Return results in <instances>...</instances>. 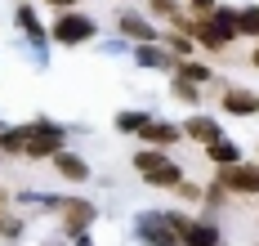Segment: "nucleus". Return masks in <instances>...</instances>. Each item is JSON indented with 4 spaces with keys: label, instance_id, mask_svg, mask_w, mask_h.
<instances>
[{
    "label": "nucleus",
    "instance_id": "423d86ee",
    "mask_svg": "<svg viewBox=\"0 0 259 246\" xmlns=\"http://www.w3.org/2000/svg\"><path fill=\"white\" fill-rule=\"evenodd\" d=\"M183 135L188 139H197V143H219V139H224V130H219V121H214V116H188V126H183Z\"/></svg>",
    "mask_w": 259,
    "mask_h": 246
},
{
    "label": "nucleus",
    "instance_id": "4be33fe9",
    "mask_svg": "<svg viewBox=\"0 0 259 246\" xmlns=\"http://www.w3.org/2000/svg\"><path fill=\"white\" fill-rule=\"evenodd\" d=\"M192 5H197L201 14H210V9H214V0H192Z\"/></svg>",
    "mask_w": 259,
    "mask_h": 246
},
{
    "label": "nucleus",
    "instance_id": "f257e3e1",
    "mask_svg": "<svg viewBox=\"0 0 259 246\" xmlns=\"http://www.w3.org/2000/svg\"><path fill=\"white\" fill-rule=\"evenodd\" d=\"M0 143L9 152H27V157H54V152H63V130L50 121H36V126H23L14 135H0Z\"/></svg>",
    "mask_w": 259,
    "mask_h": 246
},
{
    "label": "nucleus",
    "instance_id": "9b49d317",
    "mask_svg": "<svg viewBox=\"0 0 259 246\" xmlns=\"http://www.w3.org/2000/svg\"><path fill=\"white\" fill-rule=\"evenodd\" d=\"M143 233L152 237V246H175V242H179V233L165 224V215H161V219H148V224H143Z\"/></svg>",
    "mask_w": 259,
    "mask_h": 246
},
{
    "label": "nucleus",
    "instance_id": "412c9836",
    "mask_svg": "<svg viewBox=\"0 0 259 246\" xmlns=\"http://www.w3.org/2000/svg\"><path fill=\"white\" fill-rule=\"evenodd\" d=\"M5 206H9V192L0 188V228H5Z\"/></svg>",
    "mask_w": 259,
    "mask_h": 246
},
{
    "label": "nucleus",
    "instance_id": "20e7f679",
    "mask_svg": "<svg viewBox=\"0 0 259 246\" xmlns=\"http://www.w3.org/2000/svg\"><path fill=\"white\" fill-rule=\"evenodd\" d=\"M94 36V23L85 18V14H63L58 23H54V40L58 45H80V40H90Z\"/></svg>",
    "mask_w": 259,
    "mask_h": 246
},
{
    "label": "nucleus",
    "instance_id": "aec40b11",
    "mask_svg": "<svg viewBox=\"0 0 259 246\" xmlns=\"http://www.w3.org/2000/svg\"><path fill=\"white\" fill-rule=\"evenodd\" d=\"M139 58H143V63H152V67H161V63H170L165 54H152V50H139Z\"/></svg>",
    "mask_w": 259,
    "mask_h": 246
},
{
    "label": "nucleus",
    "instance_id": "6ab92c4d",
    "mask_svg": "<svg viewBox=\"0 0 259 246\" xmlns=\"http://www.w3.org/2000/svg\"><path fill=\"white\" fill-rule=\"evenodd\" d=\"M152 9L161 18H179V9H175V0H152Z\"/></svg>",
    "mask_w": 259,
    "mask_h": 246
},
{
    "label": "nucleus",
    "instance_id": "0eeeda50",
    "mask_svg": "<svg viewBox=\"0 0 259 246\" xmlns=\"http://www.w3.org/2000/svg\"><path fill=\"white\" fill-rule=\"evenodd\" d=\"M224 112H233V116L259 112V94H250V90H228V94H224Z\"/></svg>",
    "mask_w": 259,
    "mask_h": 246
},
{
    "label": "nucleus",
    "instance_id": "393cba45",
    "mask_svg": "<svg viewBox=\"0 0 259 246\" xmlns=\"http://www.w3.org/2000/svg\"><path fill=\"white\" fill-rule=\"evenodd\" d=\"M76 242H80V246H90V242H85V237H76Z\"/></svg>",
    "mask_w": 259,
    "mask_h": 246
},
{
    "label": "nucleus",
    "instance_id": "dca6fc26",
    "mask_svg": "<svg viewBox=\"0 0 259 246\" xmlns=\"http://www.w3.org/2000/svg\"><path fill=\"white\" fill-rule=\"evenodd\" d=\"M18 27H23L27 36H40V23H36V14H31L27 5H23V9H18Z\"/></svg>",
    "mask_w": 259,
    "mask_h": 246
},
{
    "label": "nucleus",
    "instance_id": "9d476101",
    "mask_svg": "<svg viewBox=\"0 0 259 246\" xmlns=\"http://www.w3.org/2000/svg\"><path fill=\"white\" fill-rule=\"evenodd\" d=\"M54 166H58V175H67V179H90V166L72 157V152H54Z\"/></svg>",
    "mask_w": 259,
    "mask_h": 246
},
{
    "label": "nucleus",
    "instance_id": "a211bd4d",
    "mask_svg": "<svg viewBox=\"0 0 259 246\" xmlns=\"http://www.w3.org/2000/svg\"><path fill=\"white\" fill-rule=\"evenodd\" d=\"M175 99H179V103H197V85H188V81H175Z\"/></svg>",
    "mask_w": 259,
    "mask_h": 246
},
{
    "label": "nucleus",
    "instance_id": "39448f33",
    "mask_svg": "<svg viewBox=\"0 0 259 246\" xmlns=\"http://www.w3.org/2000/svg\"><path fill=\"white\" fill-rule=\"evenodd\" d=\"M90 224H94V206H90V201H63V228H67V233L80 237Z\"/></svg>",
    "mask_w": 259,
    "mask_h": 246
},
{
    "label": "nucleus",
    "instance_id": "1a4fd4ad",
    "mask_svg": "<svg viewBox=\"0 0 259 246\" xmlns=\"http://www.w3.org/2000/svg\"><path fill=\"white\" fill-rule=\"evenodd\" d=\"M179 126H161V121H148V126H143V139H148V143H156V148H165V143H179Z\"/></svg>",
    "mask_w": 259,
    "mask_h": 246
},
{
    "label": "nucleus",
    "instance_id": "ddd939ff",
    "mask_svg": "<svg viewBox=\"0 0 259 246\" xmlns=\"http://www.w3.org/2000/svg\"><path fill=\"white\" fill-rule=\"evenodd\" d=\"M206 152H210V161H219V166H237V161H241V152H237V148L228 143V139H219V143H210Z\"/></svg>",
    "mask_w": 259,
    "mask_h": 246
},
{
    "label": "nucleus",
    "instance_id": "f8f14e48",
    "mask_svg": "<svg viewBox=\"0 0 259 246\" xmlns=\"http://www.w3.org/2000/svg\"><path fill=\"white\" fill-rule=\"evenodd\" d=\"M121 31H125V36H134V40H143V45H148V40L156 36V31L148 27L143 18H139V14H125V18H121Z\"/></svg>",
    "mask_w": 259,
    "mask_h": 246
},
{
    "label": "nucleus",
    "instance_id": "b1692460",
    "mask_svg": "<svg viewBox=\"0 0 259 246\" xmlns=\"http://www.w3.org/2000/svg\"><path fill=\"white\" fill-rule=\"evenodd\" d=\"M250 63H255V67H259V50H255V54H250Z\"/></svg>",
    "mask_w": 259,
    "mask_h": 246
},
{
    "label": "nucleus",
    "instance_id": "f3484780",
    "mask_svg": "<svg viewBox=\"0 0 259 246\" xmlns=\"http://www.w3.org/2000/svg\"><path fill=\"white\" fill-rule=\"evenodd\" d=\"M116 126H121V130H143V126H148V116H139V112H121V116H116Z\"/></svg>",
    "mask_w": 259,
    "mask_h": 246
},
{
    "label": "nucleus",
    "instance_id": "2eb2a0df",
    "mask_svg": "<svg viewBox=\"0 0 259 246\" xmlns=\"http://www.w3.org/2000/svg\"><path fill=\"white\" fill-rule=\"evenodd\" d=\"M210 72L201 67V63H179V81H188V85H197V81H206Z\"/></svg>",
    "mask_w": 259,
    "mask_h": 246
},
{
    "label": "nucleus",
    "instance_id": "6e6552de",
    "mask_svg": "<svg viewBox=\"0 0 259 246\" xmlns=\"http://www.w3.org/2000/svg\"><path fill=\"white\" fill-rule=\"evenodd\" d=\"M183 246H219V228H214V224H206V219H197V224H188Z\"/></svg>",
    "mask_w": 259,
    "mask_h": 246
},
{
    "label": "nucleus",
    "instance_id": "f03ea898",
    "mask_svg": "<svg viewBox=\"0 0 259 246\" xmlns=\"http://www.w3.org/2000/svg\"><path fill=\"white\" fill-rule=\"evenodd\" d=\"M134 170H139L148 184H156V188H179L183 184L179 166L170 161V157H161V152H139V157H134Z\"/></svg>",
    "mask_w": 259,
    "mask_h": 246
},
{
    "label": "nucleus",
    "instance_id": "7ed1b4c3",
    "mask_svg": "<svg viewBox=\"0 0 259 246\" xmlns=\"http://www.w3.org/2000/svg\"><path fill=\"white\" fill-rule=\"evenodd\" d=\"M214 184L224 192H246V197H255L259 192V166H224L219 175H214Z\"/></svg>",
    "mask_w": 259,
    "mask_h": 246
},
{
    "label": "nucleus",
    "instance_id": "4468645a",
    "mask_svg": "<svg viewBox=\"0 0 259 246\" xmlns=\"http://www.w3.org/2000/svg\"><path fill=\"white\" fill-rule=\"evenodd\" d=\"M237 31L259 36V9H241V14H237Z\"/></svg>",
    "mask_w": 259,
    "mask_h": 246
},
{
    "label": "nucleus",
    "instance_id": "5701e85b",
    "mask_svg": "<svg viewBox=\"0 0 259 246\" xmlns=\"http://www.w3.org/2000/svg\"><path fill=\"white\" fill-rule=\"evenodd\" d=\"M54 5H58V9H67V5H76V0H54Z\"/></svg>",
    "mask_w": 259,
    "mask_h": 246
}]
</instances>
